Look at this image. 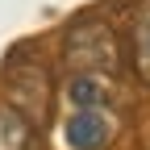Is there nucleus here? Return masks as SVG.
Wrapping results in <instances>:
<instances>
[{
	"instance_id": "obj_2",
	"label": "nucleus",
	"mask_w": 150,
	"mask_h": 150,
	"mask_svg": "<svg viewBox=\"0 0 150 150\" xmlns=\"http://www.w3.org/2000/svg\"><path fill=\"white\" fill-rule=\"evenodd\" d=\"M108 138H112V117L104 108H79V112H71L67 125H63L67 150H100Z\"/></svg>"
},
{
	"instance_id": "obj_4",
	"label": "nucleus",
	"mask_w": 150,
	"mask_h": 150,
	"mask_svg": "<svg viewBox=\"0 0 150 150\" xmlns=\"http://www.w3.org/2000/svg\"><path fill=\"white\" fill-rule=\"evenodd\" d=\"M129 67L142 83H150V0L134 13V25H129Z\"/></svg>"
},
{
	"instance_id": "obj_3",
	"label": "nucleus",
	"mask_w": 150,
	"mask_h": 150,
	"mask_svg": "<svg viewBox=\"0 0 150 150\" xmlns=\"http://www.w3.org/2000/svg\"><path fill=\"white\" fill-rule=\"evenodd\" d=\"M112 96L108 88V75H96V71H75L67 79V104L79 112V108H104Z\"/></svg>"
},
{
	"instance_id": "obj_1",
	"label": "nucleus",
	"mask_w": 150,
	"mask_h": 150,
	"mask_svg": "<svg viewBox=\"0 0 150 150\" xmlns=\"http://www.w3.org/2000/svg\"><path fill=\"white\" fill-rule=\"evenodd\" d=\"M63 59L71 71L112 75V71H121V46L104 21H79L63 42Z\"/></svg>"
},
{
	"instance_id": "obj_5",
	"label": "nucleus",
	"mask_w": 150,
	"mask_h": 150,
	"mask_svg": "<svg viewBox=\"0 0 150 150\" xmlns=\"http://www.w3.org/2000/svg\"><path fill=\"white\" fill-rule=\"evenodd\" d=\"M33 121L17 104H0V150H29Z\"/></svg>"
}]
</instances>
